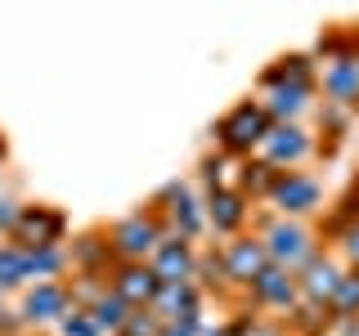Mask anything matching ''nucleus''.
Returning a JSON list of instances; mask_svg holds the SVG:
<instances>
[{
    "mask_svg": "<svg viewBox=\"0 0 359 336\" xmlns=\"http://www.w3.org/2000/svg\"><path fill=\"white\" fill-rule=\"evenodd\" d=\"M166 238V224L153 211H135V216H121L117 224H108L104 242L112 265H149V255L157 251V242Z\"/></svg>",
    "mask_w": 359,
    "mask_h": 336,
    "instance_id": "f257e3e1",
    "label": "nucleus"
},
{
    "mask_svg": "<svg viewBox=\"0 0 359 336\" xmlns=\"http://www.w3.org/2000/svg\"><path fill=\"white\" fill-rule=\"evenodd\" d=\"M265 246V255H269V265L274 269H283V274H301L314 255H319V242H314V229H306L301 220H283V216H274V220H265V229L256 233Z\"/></svg>",
    "mask_w": 359,
    "mask_h": 336,
    "instance_id": "f03ea898",
    "label": "nucleus"
},
{
    "mask_svg": "<svg viewBox=\"0 0 359 336\" xmlns=\"http://www.w3.org/2000/svg\"><path fill=\"white\" fill-rule=\"evenodd\" d=\"M269 126H274V121L265 117V108L256 104V99H243V104H233L216 121V144H220L224 157H252L265 144Z\"/></svg>",
    "mask_w": 359,
    "mask_h": 336,
    "instance_id": "7ed1b4c3",
    "label": "nucleus"
},
{
    "mask_svg": "<svg viewBox=\"0 0 359 336\" xmlns=\"http://www.w3.org/2000/svg\"><path fill=\"white\" fill-rule=\"evenodd\" d=\"M63 233H67V216L59 206H22L14 229H9V242L18 246V251H41V246H63Z\"/></svg>",
    "mask_w": 359,
    "mask_h": 336,
    "instance_id": "20e7f679",
    "label": "nucleus"
},
{
    "mask_svg": "<svg viewBox=\"0 0 359 336\" xmlns=\"http://www.w3.org/2000/svg\"><path fill=\"white\" fill-rule=\"evenodd\" d=\"M220 278H224V287H252V278L261 274V269L269 265V255H265V246L256 233H238V238H229L220 246Z\"/></svg>",
    "mask_w": 359,
    "mask_h": 336,
    "instance_id": "39448f33",
    "label": "nucleus"
},
{
    "mask_svg": "<svg viewBox=\"0 0 359 336\" xmlns=\"http://www.w3.org/2000/svg\"><path fill=\"white\" fill-rule=\"evenodd\" d=\"M269 202L278 206L283 220H301V216H310V211H319L323 184L314 175H306V171H278L274 188H269Z\"/></svg>",
    "mask_w": 359,
    "mask_h": 336,
    "instance_id": "423d86ee",
    "label": "nucleus"
},
{
    "mask_svg": "<svg viewBox=\"0 0 359 336\" xmlns=\"http://www.w3.org/2000/svg\"><path fill=\"white\" fill-rule=\"evenodd\" d=\"M157 206H162V224L166 233L180 242H194L202 229H207V216H202V202L189 193L184 184H166L162 197H157Z\"/></svg>",
    "mask_w": 359,
    "mask_h": 336,
    "instance_id": "0eeeda50",
    "label": "nucleus"
},
{
    "mask_svg": "<svg viewBox=\"0 0 359 336\" xmlns=\"http://www.w3.org/2000/svg\"><path fill=\"white\" fill-rule=\"evenodd\" d=\"M310 153H314V139L297 121H292V126H269L265 144H261V162H269L274 171H297Z\"/></svg>",
    "mask_w": 359,
    "mask_h": 336,
    "instance_id": "6e6552de",
    "label": "nucleus"
},
{
    "mask_svg": "<svg viewBox=\"0 0 359 336\" xmlns=\"http://www.w3.org/2000/svg\"><path fill=\"white\" fill-rule=\"evenodd\" d=\"M67 309H72L67 283L50 278V283L27 287V296H22V309H18V323H27V328H45V323H59Z\"/></svg>",
    "mask_w": 359,
    "mask_h": 336,
    "instance_id": "1a4fd4ad",
    "label": "nucleus"
},
{
    "mask_svg": "<svg viewBox=\"0 0 359 336\" xmlns=\"http://www.w3.org/2000/svg\"><path fill=\"white\" fill-rule=\"evenodd\" d=\"M157 287L162 283H157V274L149 265H112L108 269V291L121 300V305H130V309H149Z\"/></svg>",
    "mask_w": 359,
    "mask_h": 336,
    "instance_id": "9d476101",
    "label": "nucleus"
},
{
    "mask_svg": "<svg viewBox=\"0 0 359 336\" xmlns=\"http://www.w3.org/2000/svg\"><path fill=\"white\" fill-rule=\"evenodd\" d=\"M314 85H323L328 94V108H355L359 104V54H341V59H328Z\"/></svg>",
    "mask_w": 359,
    "mask_h": 336,
    "instance_id": "9b49d317",
    "label": "nucleus"
},
{
    "mask_svg": "<svg viewBox=\"0 0 359 336\" xmlns=\"http://www.w3.org/2000/svg\"><path fill=\"white\" fill-rule=\"evenodd\" d=\"M202 216H207V229L220 233V238H238L247 224V197L238 188H216L202 202Z\"/></svg>",
    "mask_w": 359,
    "mask_h": 336,
    "instance_id": "f8f14e48",
    "label": "nucleus"
},
{
    "mask_svg": "<svg viewBox=\"0 0 359 336\" xmlns=\"http://www.w3.org/2000/svg\"><path fill=\"white\" fill-rule=\"evenodd\" d=\"M194 265H198V255H194V242H180L166 233L162 242H157V251L149 255V269L157 274V283H194Z\"/></svg>",
    "mask_w": 359,
    "mask_h": 336,
    "instance_id": "ddd939ff",
    "label": "nucleus"
},
{
    "mask_svg": "<svg viewBox=\"0 0 359 336\" xmlns=\"http://www.w3.org/2000/svg\"><path fill=\"white\" fill-rule=\"evenodd\" d=\"M247 296H252V305H261V309H287V314H292V305L301 300V291H297V274H283V269L265 265L261 274L252 278Z\"/></svg>",
    "mask_w": 359,
    "mask_h": 336,
    "instance_id": "4468645a",
    "label": "nucleus"
},
{
    "mask_svg": "<svg viewBox=\"0 0 359 336\" xmlns=\"http://www.w3.org/2000/svg\"><path fill=\"white\" fill-rule=\"evenodd\" d=\"M341 274H346V269L337 265L328 251H319V255H314V260L297 274V291H301V300H310V305H323V309H328V300H332L337 283H341Z\"/></svg>",
    "mask_w": 359,
    "mask_h": 336,
    "instance_id": "2eb2a0df",
    "label": "nucleus"
},
{
    "mask_svg": "<svg viewBox=\"0 0 359 336\" xmlns=\"http://www.w3.org/2000/svg\"><path fill=\"white\" fill-rule=\"evenodd\" d=\"M310 99H314V85H265V99H256V104L265 108V117L274 126H292L310 108Z\"/></svg>",
    "mask_w": 359,
    "mask_h": 336,
    "instance_id": "dca6fc26",
    "label": "nucleus"
},
{
    "mask_svg": "<svg viewBox=\"0 0 359 336\" xmlns=\"http://www.w3.org/2000/svg\"><path fill=\"white\" fill-rule=\"evenodd\" d=\"M198 300H202L198 283H166V287H157L149 314L157 323H171V318H184V314H198Z\"/></svg>",
    "mask_w": 359,
    "mask_h": 336,
    "instance_id": "f3484780",
    "label": "nucleus"
},
{
    "mask_svg": "<svg viewBox=\"0 0 359 336\" xmlns=\"http://www.w3.org/2000/svg\"><path fill=\"white\" fill-rule=\"evenodd\" d=\"M314 76H319V67H314L310 54H283L274 67L261 72V90L265 85H314Z\"/></svg>",
    "mask_w": 359,
    "mask_h": 336,
    "instance_id": "a211bd4d",
    "label": "nucleus"
},
{
    "mask_svg": "<svg viewBox=\"0 0 359 336\" xmlns=\"http://www.w3.org/2000/svg\"><path fill=\"white\" fill-rule=\"evenodd\" d=\"M67 260H72L76 274H108V269H112L104 233H81V238L72 242V251H67Z\"/></svg>",
    "mask_w": 359,
    "mask_h": 336,
    "instance_id": "6ab92c4d",
    "label": "nucleus"
},
{
    "mask_svg": "<svg viewBox=\"0 0 359 336\" xmlns=\"http://www.w3.org/2000/svg\"><path fill=\"white\" fill-rule=\"evenodd\" d=\"M274 179H278V171L269 162H261V157H247V162L238 166V193L243 197H269Z\"/></svg>",
    "mask_w": 359,
    "mask_h": 336,
    "instance_id": "aec40b11",
    "label": "nucleus"
},
{
    "mask_svg": "<svg viewBox=\"0 0 359 336\" xmlns=\"http://www.w3.org/2000/svg\"><path fill=\"white\" fill-rule=\"evenodd\" d=\"M90 318H95V328H99V336H117L121 328H126V318H130V305H121L112 291H104V296L95 300V305L86 309Z\"/></svg>",
    "mask_w": 359,
    "mask_h": 336,
    "instance_id": "412c9836",
    "label": "nucleus"
},
{
    "mask_svg": "<svg viewBox=\"0 0 359 336\" xmlns=\"http://www.w3.org/2000/svg\"><path fill=\"white\" fill-rule=\"evenodd\" d=\"M328 318H359V269H346L341 283H337L332 300H328Z\"/></svg>",
    "mask_w": 359,
    "mask_h": 336,
    "instance_id": "4be33fe9",
    "label": "nucleus"
},
{
    "mask_svg": "<svg viewBox=\"0 0 359 336\" xmlns=\"http://www.w3.org/2000/svg\"><path fill=\"white\" fill-rule=\"evenodd\" d=\"M67 265V251L63 246H41V251H22V269H27V283H50L54 274Z\"/></svg>",
    "mask_w": 359,
    "mask_h": 336,
    "instance_id": "5701e85b",
    "label": "nucleus"
},
{
    "mask_svg": "<svg viewBox=\"0 0 359 336\" xmlns=\"http://www.w3.org/2000/svg\"><path fill=\"white\" fill-rule=\"evenodd\" d=\"M27 287V269H22V251L14 242H0V296L5 291Z\"/></svg>",
    "mask_w": 359,
    "mask_h": 336,
    "instance_id": "b1692460",
    "label": "nucleus"
},
{
    "mask_svg": "<svg viewBox=\"0 0 359 336\" xmlns=\"http://www.w3.org/2000/svg\"><path fill=\"white\" fill-rule=\"evenodd\" d=\"M224 336H283V328H278V323L256 318V314H238V318L229 323V332H224Z\"/></svg>",
    "mask_w": 359,
    "mask_h": 336,
    "instance_id": "393cba45",
    "label": "nucleus"
},
{
    "mask_svg": "<svg viewBox=\"0 0 359 336\" xmlns=\"http://www.w3.org/2000/svg\"><path fill=\"white\" fill-rule=\"evenodd\" d=\"M54 328H59V336H99V328H95V318H90L86 309H67L59 323H54Z\"/></svg>",
    "mask_w": 359,
    "mask_h": 336,
    "instance_id": "a878e982",
    "label": "nucleus"
},
{
    "mask_svg": "<svg viewBox=\"0 0 359 336\" xmlns=\"http://www.w3.org/2000/svg\"><path fill=\"white\" fill-rule=\"evenodd\" d=\"M157 328H162V323H157V318H153L149 309H130L126 328H121L117 336H157Z\"/></svg>",
    "mask_w": 359,
    "mask_h": 336,
    "instance_id": "bb28decb",
    "label": "nucleus"
},
{
    "mask_svg": "<svg viewBox=\"0 0 359 336\" xmlns=\"http://www.w3.org/2000/svg\"><path fill=\"white\" fill-rule=\"evenodd\" d=\"M157 336H202V309L198 314H184V318H171L157 328Z\"/></svg>",
    "mask_w": 359,
    "mask_h": 336,
    "instance_id": "cd10ccee",
    "label": "nucleus"
},
{
    "mask_svg": "<svg viewBox=\"0 0 359 336\" xmlns=\"http://www.w3.org/2000/svg\"><path fill=\"white\" fill-rule=\"evenodd\" d=\"M341 251H346V260H351V269H359V224H351V229L341 233Z\"/></svg>",
    "mask_w": 359,
    "mask_h": 336,
    "instance_id": "c85d7f7f",
    "label": "nucleus"
},
{
    "mask_svg": "<svg viewBox=\"0 0 359 336\" xmlns=\"http://www.w3.org/2000/svg\"><path fill=\"white\" fill-rule=\"evenodd\" d=\"M18 202L14 197H0V233H9V229H14V220H18Z\"/></svg>",
    "mask_w": 359,
    "mask_h": 336,
    "instance_id": "c756f323",
    "label": "nucleus"
},
{
    "mask_svg": "<svg viewBox=\"0 0 359 336\" xmlns=\"http://www.w3.org/2000/svg\"><path fill=\"white\" fill-rule=\"evenodd\" d=\"M14 332H18V314H9L0 305V336H14Z\"/></svg>",
    "mask_w": 359,
    "mask_h": 336,
    "instance_id": "7c9ffc66",
    "label": "nucleus"
},
{
    "mask_svg": "<svg viewBox=\"0 0 359 336\" xmlns=\"http://www.w3.org/2000/svg\"><path fill=\"white\" fill-rule=\"evenodd\" d=\"M5 153H9V148H5V134H0V162H5Z\"/></svg>",
    "mask_w": 359,
    "mask_h": 336,
    "instance_id": "2f4dec72",
    "label": "nucleus"
},
{
    "mask_svg": "<svg viewBox=\"0 0 359 336\" xmlns=\"http://www.w3.org/2000/svg\"><path fill=\"white\" fill-rule=\"evenodd\" d=\"M355 336H359V323H355Z\"/></svg>",
    "mask_w": 359,
    "mask_h": 336,
    "instance_id": "473e14b6",
    "label": "nucleus"
}]
</instances>
